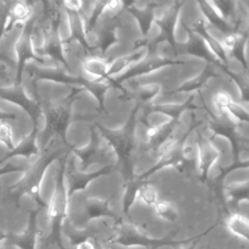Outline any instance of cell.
<instances>
[{
  "instance_id": "cell-4",
  "label": "cell",
  "mask_w": 249,
  "mask_h": 249,
  "mask_svg": "<svg viewBox=\"0 0 249 249\" xmlns=\"http://www.w3.org/2000/svg\"><path fill=\"white\" fill-rule=\"evenodd\" d=\"M65 140L78 152L88 150L93 142L92 123L87 120H72L65 129Z\"/></svg>"
},
{
  "instance_id": "cell-6",
  "label": "cell",
  "mask_w": 249,
  "mask_h": 249,
  "mask_svg": "<svg viewBox=\"0 0 249 249\" xmlns=\"http://www.w3.org/2000/svg\"><path fill=\"white\" fill-rule=\"evenodd\" d=\"M60 170V161L58 159H53L43 169L42 174L37 184L36 194L40 202L47 206L54 195L58 186V175Z\"/></svg>"
},
{
  "instance_id": "cell-3",
  "label": "cell",
  "mask_w": 249,
  "mask_h": 249,
  "mask_svg": "<svg viewBox=\"0 0 249 249\" xmlns=\"http://www.w3.org/2000/svg\"><path fill=\"white\" fill-rule=\"evenodd\" d=\"M35 85L37 98L48 106L56 107L61 105L72 92L69 85L51 79H39L35 82Z\"/></svg>"
},
{
  "instance_id": "cell-25",
  "label": "cell",
  "mask_w": 249,
  "mask_h": 249,
  "mask_svg": "<svg viewBox=\"0 0 249 249\" xmlns=\"http://www.w3.org/2000/svg\"><path fill=\"white\" fill-rule=\"evenodd\" d=\"M69 18L73 33L84 35V33L87 31L88 22L81 16V14L79 12H69Z\"/></svg>"
},
{
  "instance_id": "cell-32",
  "label": "cell",
  "mask_w": 249,
  "mask_h": 249,
  "mask_svg": "<svg viewBox=\"0 0 249 249\" xmlns=\"http://www.w3.org/2000/svg\"><path fill=\"white\" fill-rule=\"evenodd\" d=\"M105 166L106 165L103 162L92 160L88 164H85L84 169H83V175H90V174L97 173V172L103 170L105 168Z\"/></svg>"
},
{
  "instance_id": "cell-10",
  "label": "cell",
  "mask_w": 249,
  "mask_h": 249,
  "mask_svg": "<svg viewBox=\"0 0 249 249\" xmlns=\"http://www.w3.org/2000/svg\"><path fill=\"white\" fill-rule=\"evenodd\" d=\"M124 3L121 1H111L103 3L100 12L95 19L94 26L92 27L100 35L111 29L115 25L116 18L119 14L124 10Z\"/></svg>"
},
{
  "instance_id": "cell-27",
  "label": "cell",
  "mask_w": 249,
  "mask_h": 249,
  "mask_svg": "<svg viewBox=\"0 0 249 249\" xmlns=\"http://www.w3.org/2000/svg\"><path fill=\"white\" fill-rule=\"evenodd\" d=\"M172 6V3H161V5H158L153 8L152 10V16L153 20L157 22H160L165 20L166 18L169 17V11Z\"/></svg>"
},
{
  "instance_id": "cell-14",
  "label": "cell",
  "mask_w": 249,
  "mask_h": 249,
  "mask_svg": "<svg viewBox=\"0 0 249 249\" xmlns=\"http://www.w3.org/2000/svg\"><path fill=\"white\" fill-rule=\"evenodd\" d=\"M107 70L108 62L101 56H95L92 54L87 55L84 59L82 74H89L94 78L102 80L104 75H107Z\"/></svg>"
},
{
  "instance_id": "cell-35",
  "label": "cell",
  "mask_w": 249,
  "mask_h": 249,
  "mask_svg": "<svg viewBox=\"0 0 249 249\" xmlns=\"http://www.w3.org/2000/svg\"><path fill=\"white\" fill-rule=\"evenodd\" d=\"M131 5L134 7V9L140 12H143L149 8V3L143 2V1H136V2H133Z\"/></svg>"
},
{
  "instance_id": "cell-23",
  "label": "cell",
  "mask_w": 249,
  "mask_h": 249,
  "mask_svg": "<svg viewBox=\"0 0 249 249\" xmlns=\"http://www.w3.org/2000/svg\"><path fill=\"white\" fill-rule=\"evenodd\" d=\"M172 35H173L174 41L180 46H184V45L188 44L189 41L191 40V34H190L189 30L181 22L180 18L177 16H176V18H175V21L173 24Z\"/></svg>"
},
{
  "instance_id": "cell-26",
  "label": "cell",
  "mask_w": 249,
  "mask_h": 249,
  "mask_svg": "<svg viewBox=\"0 0 249 249\" xmlns=\"http://www.w3.org/2000/svg\"><path fill=\"white\" fill-rule=\"evenodd\" d=\"M98 5L99 2L95 1H81L79 13L87 22H89L90 18L93 17L96 9L98 8Z\"/></svg>"
},
{
  "instance_id": "cell-2",
  "label": "cell",
  "mask_w": 249,
  "mask_h": 249,
  "mask_svg": "<svg viewBox=\"0 0 249 249\" xmlns=\"http://www.w3.org/2000/svg\"><path fill=\"white\" fill-rule=\"evenodd\" d=\"M123 188H124L123 173L119 170H112L90 179L83 190L89 202L106 203Z\"/></svg>"
},
{
  "instance_id": "cell-8",
  "label": "cell",
  "mask_w": 249,
  "mask_h": 249,
  "mask_svg": "<svg viewBox=\"0 0 249 249\" xmlns=\"http://www.w3.org/2000/svg\"><path fill=\"white\" fill-rule=\"evenodd\" d=\"M41 231L38 226V210L29 212L25 229L19 233L9 234L11 242L18 249H36Z\"/></svg>"
},
{
  "instance_id": "cell-21",
  "label": "cell",
  "mask_w": 249,
  "mask_h": 249,
  "mask_svg": "<svg viewBox=\"0 0 249 249\" xmlns=\"http://www.w3.org/2000/svg\"><path fill=\"white\" fill-rule=\"evenodd\" d=\"M172 121V116L160 110L151 111L146 116V124L153 130L154 133H157V131L167 126L169 124H171Z\"/></svg>"
},
{
  "instance_id": "cell-30",
  "label": "cell",
  "mask_w": 249,
  "mask_h": 249,
  "mask_svg": "<svg viewBox=\"0 0 249 249\" xmlns=\"http://www.w3.org/2000/svg\"><path fill=\"white\" fill-rule=\"evenodd\" d=\"M216 160L221 168H228L234 162V154L233 152L220 153L216 155Z\"/></svg>"
},
{
  "instance_id": "cell-22",
  "label": "cell",
  "mask_w": 249,
  "mask_h": 249,
  "mask_svg": "<svg viewBox=\"0 0 249 249\" xmlns=\"http://www.w3.org/2000/svg\"><path fill=\"white\" fill-rule=\"evenodd\" d=\"M209 143L213 150L216 152V154L220 153H227V152H233L232 143L230 140L229 137L215 133L212 138L209 140Z\"/></svg>"
},
{
  "instance_id": "cell-9",
  "label": "cell",
  "mask_w": 249,
  "mask_h": 249,
  "mask_svg": "<svg viewBox=\"0 0 249 249\" xmlns=\"http://www.w3.org/2000/svg\"><path fill=\"white\" fill-rule=\"evenodd\" d=\"M195 90H175L171 92H157L148 99V104L160 109L173 110L181 107L192 97Z\"/></svg>"
},
{
  "instance_id": "cell-37",
  "label": "cell",
  "mask_w": 249,
  "mask_h": 249,
  "mask_svg": "<svg viewBox=\"0 0 249 249\" xmlns=\"http://www.w3.org/2000/svg\"><path fill=\"white\" fill-rule=\"evenodd\" d=\"M195 248H196V245L193 243H190V242H188L180 247H177V249H195Z\"/></svg>"
},
{
  "instance_id": "cell-1",
  "label": "cell",
  "mask_w": 249,
  "mask_h": 249,
  "mask_svg": "<svg viewBox=\"0 0 249 249\" xmlns=\"http://www.w3.org/2000/svg\"><path fill=\"white\" fill-rule=\"evenodd\" d=\"M207 66V61L198 55L183 53L176 55L173 63H167L148 72L138 74L122 83L131 93L171 92L198 79Z\"/></svg>"
},
{
  "instance_id": "cell-29",
  "label": "cell",
  "mask_w": 249,
  "mask_h": 249,
  "mask_svg": "<svg viewBox=\"0 0 249 249\" xmlns=\"http://www.w3.org/2000/svg\"><path fill=\"white\" fill-rule=\"evenodd\" d=\"M162 33V28L160 26V24L155 20H151L149 27L147 29V34H146V38L149 42H153L156 39H158Z\"/></svg>"
},
{
  "instance_id": "cell-19",
  "label": "cell",
  "mask_w": 249,
  "mask_h": 249,
  "mask_svg": "<svg viewBox=\"0 0 249 249\" xmlns=\"http://www.w3.org/2000/svg\"><path fill=\"white\" fill-rule=\"evenodd\" d=\"M155 133L142 121L137 120L132 128V140L135 147L145 149L153 140Z\"/></svg>"
},
{
  "instance_id": "cell-7",
  "label": "cell",
  "mask_w": 249,
  "mask_h": 249,
  "mask_svg": "<svg viewBox=\"0 0 249 249\" xmlns=\"http://www.w3.org/2000/svg\"><path fill=\"white\" fill-rule=\"evenodd\" d=\"M136 102L126 98L123 89L117 87H108L102 94V108L106 114H132Z\"/></svg>"
},
{
  "instance_id": "cell-17",
  "label": "cell",
  "mask_w": 249,
  "mask_h": 249,
  "mask_svg": "<svg viewBox=\"0 0 249 249\" xmlns=\"http://www.w3.org/2000/svg\"><path fill=\"white\" fill-rule=\"evenodd\" d=\"M226 227L236 237L248 240V220L236 212L231 213L226 219Z\"/></svg>"
},
{
  "instance_id": "cell-20",
  "label": "cell",
  "mask_w": 249,
  "mask_h": 249,
  "mask_svg": "<svg viewBox=\"0 0 249 249\" xmlns=\"http://www.w3.org/2000/svg\"><path fill=\"white\" fill-rule=\"evenodd\" d=\"M72 35H73V31L70 24L69 12L61 4V6L58 9V22L56 27L57 39L60 42L65 43L71 39Z\"/></svg>"
},
{
  "instance_id": "cell-18",
  "label": "cell",
  "mask_w": 249,
  "mask_h": 249,
  "mask_svg": "<svg viewBox=\"0 0 249 249\" xmlns=\"http://www.w3.org/2000/svg\"><path fill=\"white\" fill-rule=\"evenodd\" d=\"M115 25L121 26L133 33L138 39L143 40L144 33L136 17L128 10H123L116 18Z\"/></svg>"
},
{
  "instance_id": "cell-12",
  "label": "cell",
  "mask_w": 249,
  "mask_h": 249,
  "mask_svg": "<svg viewBox=\"0 0 249 249\" xmlns=\"http://www.w3.org/2000/svg\"><path fill=\"white\" fill-rule=\"evenodd\" d=\"M130 114H106L103 111L99 112L95 117L94 121L104 129L110 132H120L122 131L127 124Z\"/></svg>"
},
{
  "instance_id": "cell-13",
  "label": "cell",
  "mask_w": 249,
  "mask_h": 249,
  "mask_svg": "<svg viewBox=\"0 0 249 249\" xmlns=\"http://www.w3.org/2000/svg\"><path fill=\"white\" fill-rule=\"evenodd\" d=\"M160 161H162V157L156 150H146L134 160L132 172L135 176H141L149 172Z\"/></svg>"
},
{
  "instance_id": "cell-16",
  "label": "cell",
  "mask_w": 249,
  "mask_h": 249,
  "mask_svg": "<svg viewBox=\"0 0 249 249\" xmlns=\"http://www.w3.org/2000/svg\"><path fill=\"white\" fill-rule=\"evenodd\" d=\"M248 167L242 166L231 170L223 179V186L228 190L246 188L248 185Z\"/></svg>"
},
{
  "instance_id": "cell-39",
  "label": "cell",
  "mask_w": 249,
  "mask_h": 249,
  "mask_svg": "<svg viewBox=\"0 0 249 249\" xmlns=\"http://www.w3.org/2000/svg\"><path fill=\"white\" fill-rule=\"evenodd\" d=\"M243 55L245 60H247V41H245L243 45Z\"/></svg>"
},
{
  "instance_id": "cell-31",
  "label": "cell",
  "mask_w": 249,
  "mask_h": 249,
  "mask_svg": "<svg viewBox=\"0 0 249 249\" xmlns=\"http://www.w3.org/2000/svg\"><path fill=\"white\" fill-rule=\"evenodd\" d=\"M84 38L87 45L90 48L96 47L101 41V35L97 31H95L93 28L89 30L87 29V31L84 33Z\"/></svg>"
},
{
  "instance_id": "cell-36",
  "label": "cell",
  "mask_w": 249,
  "mask_h": 249,
  "mask_svg": "<svg viewBox=\"0 0 249 249\" xmlns=\"http://www.w3.org/2000/svg\"><path fill=\"white\" fill-rule=\"evenodd\" d=\"M249 159V153L246 149H242L241 151H239L238 153V160L241 162H247Z\"/></svg>"
},
{
  "instance_id": "cell-34",
  "label": "cell",
  "mask_w": 249,
  "mask_h": 249,
  "mask_svg": "<svg viewBox=\"0 0 249 249\" xmlns=\"http://www.w3.org/2000/svg\"><path fill=\"white\" fill-rule=\"evenodd\" d=\"M235 132L236 134L242 138L247 140L248 139V123L247 121H240L238 124H236L235 125Z\"/></svg>"
},
{
  "instance_id": "cell-5",
  "label": "cell",
  "mask_w": 249,
  "mask_h": 249,
  "mask_svg": "<svg viewBox=\"0 0 249 249\" xmlns=\"http://www.w3.org/2000/svg\"><path fill=\"white\" fill-rule=\"evenodd\" d=\"M100 102L95 94L88 89H81L69 105V115L72 120L95 119L99 113Z\"/></svg>"
},
{
  "instance_id": "cell-38",
  "label": "cell",
  "mask_w": 249,
  "mask_h": 249,
  "mask_svg": "<svg viewBox=\"0 0 249 249\" xmlns=\"http://www.w3.org/2000/svg\"><path fill=\"white\" fill-rule=\"evenodd\" d=\"M9 238V233L4 231H0V243L7 240Z\"/></svg>"
},
{
  "instance_id": "cell-11",
  "label": "cell",
  "mask_w": 249,
  "mask_h": 249,
  "mask_svg": "<svg viewBox=\"0 0 249 249\" xmlns=\"http://www.w3.org/2000/svg\"><path fill=\"white\" fill-rule=\"evenodd\" d=\"M206 14L199 2L188 1L181 5L178 10L177 17L181 22L189 30L196 28L197 25L202 24Z\"/></svg>"
},
{
  "instance_id": "cell-40",
  "label": "cell",
  "mask_w": 249,
  "mask_h": 249,
  "mask_svg": "<svg viewBox=\"0 0 249 249\" xmlns=\"http://www.w3.org/2000/svg\"><path fill=\"white\" fill-rule=\"evenodd\" d=\"M0 249H2V248H0Z\"/></svg>"
},
{
  "instance_id": "cell-33",
  "label": "cell",
  "mask_w": 249,
  "mask_h": 249,
  "mask_svg": "<svg viewBox=\"0 0 249 249\" xmlns=\"http://www.w3.org/2000/svg\"><path fill=\"white\" fill-rule=\"evenodd\" d=\"M222 172V168L220 167V165L217 162L216 157L215 159L208 163L207 165V170H206V177L210 180H214L216 178H218L220 176Z\"/></svg>"
},
{
  "instance_id": "cell-15",
  "label": "cell",
  "mask_w": 249,
  "mask_h": 249,
  "mask_svg": "<svg viewBox=\"0 0 249 249\" xmlns=\"http://www.w3.org/2000/svg\"><path fill=\"white\" fill-rule=\"evenodd\" d=\"M136 48L134 43L124 42V41H116L110 44L104 50L101 55L107 62H110L112 60L123 58L129 55Z\"/></svg>"
},
{
  "instance_id": "cell-28",
  "label": "cell",
  "mask_w": 249,
  "mask_h": 249,
  "mask_svg": "<svg viewBox=\"0 0 249 249\" xmlns=\"http://www.w3.org/2000/svg\"><path fill=\"white\" fill-rule=\"evenodd\" d=\"M226 60H227V62H226L227 68L231 73H232L236 76H241L246 72L243 63L235 56L230 55L229 57L226 58Z\"/></svg>"
},
{
  "instance_id": "cell-24",
  "label": "cell",
  "mask_w": 249,
  "mask_h": 249,
  "mask_svg": "<svg viewBox=\"0 0 249 249\" xmlns=\"http://www.w3.org/2000/svg\"><path fill=\"white\" fill-rule=\"evenodd\" d=\"M177 53L174 47L167 41L163 40L157 44L156 47V57L158 60H171L174 61Z\"/></svg>"
}]
</instances>
